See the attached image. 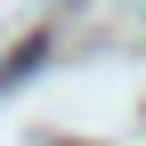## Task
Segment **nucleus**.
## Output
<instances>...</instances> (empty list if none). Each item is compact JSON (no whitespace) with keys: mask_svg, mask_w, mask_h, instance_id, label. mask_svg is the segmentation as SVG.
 <instances>
[{"mask_svg":"<svg viewBox=\"0 0 146 146\" xmlns=\"http://www.w3.org/2000/svg\"><path fill=\"white\" fill-rule=\"evenodd\" d=\"M41 57H49V41H25V49H16V57H8V65H0V89H8V81H25V73L41 65Z\"/></svg>","mask_w":146,"mask_h":146,"instance_id":"1","label":"nucleus"},{"mask_svg":"<svg viewBox=\"0 0 146 146\" xmlns=\"http://www.w3.org/2000/svg\"><path fill=\"white\" fill-rule=\"evenodd\" d=\"M49 146H73V138H49Z\"/></svg>","mask_w":146,"mask_h":146,"instance_id":"2","label":"nucleus"}]
</instances>
